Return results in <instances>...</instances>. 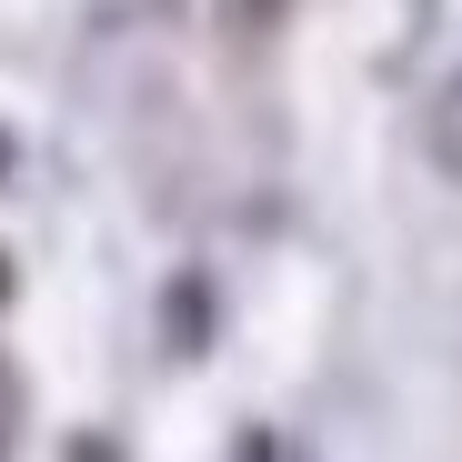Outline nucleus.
<instances>
[{"label":"nucleus","instance_id":"f257e3e1","mask_svg":"<svg viewBox=\"0 0 462 462\" xmlns=\"http://www.w3.org/2000/svg\"><path fill=\"white\" fill-rule=\"evenodd\" d=\"M0 442H11V382H0Z\"/></svg>","mask_w":462,"mask_h":462}]
</instances>
